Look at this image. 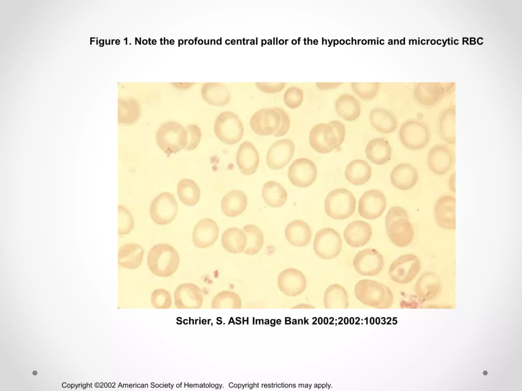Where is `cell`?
Instances as JSON below:
<instances>
[{
  "instance_id": "cell-1",
  "label": "cell",
  "mask_w": 522,
  "mask_h": 391,
  "mask_svg": "<svg viewBox=\"0 0 522 391\" xmlns=\"http://www.w3.org/2000/svg\"><path fill=\"white\" fill-rule=\"evenodd\" d=\"M251 129L259 135H284L290 126L289 115L279 107L265 108L256 111L250 120Z\"/></svg>"
},
{
  "instance_id": "cell-34",
  "label": "cell",
  "mask_w": 522,
  "mask_h": 391,
  "mask_svg": "<svg viewBox=\"0 0 522 391\" xmlns=\"http://www.w3.org/2000/svg\"><path fill=\"white\" fill-rule=\"evenodd\" d=\"M348 296L345 289L334 284L326 289L324 295V303L326 309H346L348 305Z\"/></svg>"
},
{
  "instance_id": "cell-8",
  "label": "cell",
  "mask_w": 522,
  "mask_h": 391,
  "mask_svg": "<svg viewBox=\"0 0 522 391\" xmlns=\"http://www.w3.org/2000/svg\"><path fill=\"white\" fill-rule=\"evenodd\" d=\"M244 127L239 117L230 111L220 114L214 123V132L223 143L233 145L239 142L244 134Z\"/></svg>"
},
{
  "instance_id": "cell-4",
  "label": "cell",
  "mask_w": 522,
  "mask_h": 391,
  "mask_svg": "<svg viewBox=\"0 0 522 391\" xmlns=\"http://www.w3.org/2000/svg\"><path fill=\"white\" fill-rule=\"evenodd\" d=\"M354 293L359 301L372 308L386 309L393 302L391 290L383 284L374 280L364 279L358 281L355 286Z\"/></svg>"
},
{
  "instance_id": "cell-16",
  "label": "cell",
  "mask_w": 522,
  "mask_h": 391,
  "mask_svg": "<svg viewBox=\"0 0 522 391\" xmlns=\"http://www.w3.org/2000/svg\"><path fill=\"white\" fill-rule=\"evenodd\" d=\"M455 162V154L447 145L437 144L433 146L428 154L427 163L430 170L435 174L442 175L448 173Z\"/></svg>"
},
{
  "instance_id": "cell-22",
  "label": "cell",
  "mask_w": 522,
  "mask_h": 391,
  "mask_svg": "<svg viewBox=\"0 0 522 391\" xmlns=\"http://www.w3.org/2000/svg\"><path fill=\"white\" fill-rule=\"evenodd\" d=\"M435 216L437 224L447 229L455 228V198L451 196L440 198L435 205Z\"/></svg>"
},
{
  "instance_id": "cell-46",
  "label": "cell",
  "mask_w": 522,
  "mask_h": 391,
  "mask_svg": "<svg viewBox=\"0 0 522 391\" xmlns=\"http://www.w3.org/2000/svg\"><path fill=\"white\" fill-rule=\"evenodd\" d=\"M449 186L450 188L454 192L455 191V172H454L451 176L449 181Z\"/></svg>"
},
{
  "instance_id": "cell-33",
  "label": "cell",
  "mask_w": 522,
  "mask_h": 391,
  "mask_svg": "<svg viewBox=\"0 0 522 391\" xmlns=\"http://www.w3.org/2000/svg\"><path fill=\"white\" fill-rule=\"evenodd\" d=\"M262 197L270 207L278 208L285 203L288 193L283 186L274 181L267 182L262 189Z\"/></svg>"
},
{
  "instance_id": "cell-11",
  "label": "cell",
  "mask_w": 522,
  "mask_h": 391,
  "mask_svg": "<svg viewBox=\"0 0 522 391\" xmlns=\"http://www.w3.org/2000/svg\"><path fill=\"white\" fill-rule=\"evenodd\" d=\"M149 212L151 218L155 223L160 225H167L175 218L178 212V204L172 194L164 192L153 200Z\"/></svg>"
},
{
  "instance_id": "cell-47",
  "label": "cell",
  "mask_w": 522,
  "mask_h": 391,
  "mask_svg": "<svg viewBox=\"0 0 522 391\" xmlns=\"http://www.w3.org/2000/svg\"><path fill=\"white\" fill-rule=\"evenodd\" d=\"M33 374L34 375H36L37 374V373L36 371H34V372H33Z\"/></svg>"
},
{
  "instance_id": "cell-41",
  "label": "cell",
  "mask_w": 522,
  "mask_h": 391,
  "mask_svg": "<svg viewBox=\"0 0 522 391\" xmlns=\"http://www.w3.org/2000/svg\"><path fill=\"white\" fill-rule=\"evenodd\" d=\"M285 104L289 108L293 109L299 107L303 100L302 90L296 87L292 86L288 88L283 95Z\"/></svg>"
},
{
  "instance_id": "cell-25",
  "label": "cell",
  "mask_w": 522,
  "mask_h": 391,
  "mask_svg": "<svg viewBox=\"0 0 522 391\" xmlns=\"http://www.w3.org/2000/svg\"><path fill=\"white\" fill-rule=\"evenodd\" d=\"M288 241L295 246H305L310 243L312 231L309 225L301 220H294L285 229Z\"/></svg>"
},
{
  "instance_id": "cell-19",
  "label": "cell",
  "mask_w": 522,
  "mask_h": 391,
  "mask_svg": "<svg viewBox=\"0 0 522 391\" xmlns=\"http://www.w3.org/2000/svg\"><path fill=\"white\" fill-rule=\"evenodd\" d=\"M278 285L280 290L290 296H296L302 293L306 286V280L300 270L287 268L282 271L278 277Z\"/></svg>"
},
{
  "instance_id": "cell-32",
  "label": "cell",
  "mask_w": 522,
  "mask_h": 391,
  "mask_svg": "<svg viewBox=\"0 0 522 391\" xmlns=\"http://www.w3.org/2000/svg\"><path fill=\"white\" fill-rule=\"evenodd\" d=\"M370 121L374 128L383 133L394 131L397 127L398 121L395 115L383 108H375L370 115Z\"/></svg>"
},
{
  "instance_id": "cell-14",
  "label": "cell",
  "mask_w": 522,
  "mask_h": 391,
  "mask_svg": "<svg viewBox=\"0 0 522 391\" xmlns=\"http://www.w3.org/2000/svg\"><path fill=\"white\" fill-rule=\"evenodd\" d=\"M384 261L382 255L375 249L366 248L358 252L353 259V266L359 274L374 276L383 269Z\"/></svg>"
},
{
  "instance_id": "cell-3",
  "label": "cell",
  "mask_w": 522,
  "mask_h": 391,
  "mask_svg": "<svg viewBox=\"0 0 522 391\" xmlns=\"http://www.w3.org/2000/svg\"><path fill=\"white\" fill-rule=\"evenodd\" d=\"M387 234L394 244L405 247L412 241L414 235L412 226L407 212L400 206L392 207L385 216Z\"/></svg>"
},
{
  "instance_id": "cell-7",
  "label": "cell",
  "mask_w": 522,
  "mask_h": 391,
  "mask_svg": "<svg viewBox=\"0 0 522 391\" xmlns=\"http://www.w3.org/2000/svg\"><path fill=\"white\" fill-rule=\"evenodd\" d=\"M356 199L353 193L345 188L331 191L325 200L324 207L327 214L338 220L346 219L354 213Z\"/></svg>"
},
{
  "instance_id": "cell-23",
  "label": "cell",
  "mask_w": 522,
  "mask_h": 391,
  "mask_svg": "<svg viewBox=\"0 0 522 391\" xmlns=\"http://www.w3.org/2000/svg\"><path fill=\"white\" fill-rule=\"evenodd\" d=\"M174 299L178 308H197L202 302V295L199 288L191 283L179 285L175 290Z\"/></svg>"
},
{
  "instance_id": "cell-40",
  "label": "cell",
  "mask_w": 522,
  "mask_h": 391,
  "mask_svg": "<svg viewBox=\"0 0 522 391\" xmlns=\"http://www.w3.org/2000/svg\"><path fill=\"white\" fill-rule=\"evenodd\" d=\"M134 226V220L129 211L122 206H118V234L126 235Z\"/></svg>"
},
{
  "instance_id": "cell-43",
  "label": "cell",
  "mask_w": 522,
  "mask_h": 391,
  "mask_svg": "<svg viewBox=\"0 0 522 391\" xmlns=\"http://www.w3.org/2000/svg\"><path fill=\"white\" fill-rule=\"evenodd\" d=\"M151 302L156 308H168L171 302L170 294L164 289L155 290L151 295Z\"/></svg>"
},
{
  "instance_id": "cell-38",
  "label": "cell",
  "mask_w": 522,
  "mask_h": 391,
  "mask_svg": "<svg viewBox=\"0 0 522 391\" xmlns=\"http://www.w3.org/2000/svg\"><path fill=\"white\" fill-rule=\"evenodd\" d=\"M438 131L441 138L450 145L456 142L455 111L449 110L441 116L438 122Z\"/></svg>"
},
{
  "instance_id": "cell-13",
  "label": "cell",
  "mask_w": 522,
  "mask_h": 391,
  "mask_svg": "<svg viewBox=\"0 0 522 391\" xmlns=\"http://www.w3.org/2000/svg\"><path fill=\"white\" fill-rule=\"evenodd\" d=\"M317 168L315 164L306 158L294 160L288 170V177L291 182L300 188L311 185L316 180Z\"/></svg>"
},
{
  "instance_id": "cell-30",
  "label": "cell",
  "mask_w": 522,
  "mask_h": 391,
  "mask_svg": "<svg viewBox=\"0 0 522 391\" xmlns=\"http://www.w3.org/2000/svg\"><path fill=\"white\" fill-rule=\"evenodd\" d=\"M335 108L337 114L348 121L356 120L360 114L359 101L349 94H343L335 101Z\"/></svg>"
},
{
  "instance_id": "cell-45",
  "label": "cell",
  "mask_w": 522,
  "mask_h": 391,
  "mask_svg": "<svg viewBox=\"0 0 522 391\" xmlns=\"http://www.w3.org/2000/svg\"><path fill=\"white\" fill-rule=\"evenodd\" d=\"M256 87L262 91L266 93H275L281 91L285 87L286 83L278 82H256Z\"/></svg>"
},
{
  "instance_id": "cell-35",
  "label": "cell",
  "mask_w": 522,
  "mask_h": 391,
  "mask_svg": "<svg viewBox=\"0 0 522 391\" xmlns=\"http://www.w3.org/2000/svg\"><path fill=\"white\" fill-rule=\"evenodd\" d=\"M177 193L180 201L189 206L195 205L200 198L199 186L195 182L189 179L180 180L177 185Z\"/></svg>"
},
{
  "instance_id": "cell-9",
  "label": "cell",
  "mask_w": 522,
  "mask_h": 391,
  "mask_svg": "<svg viewBox=\"0 0 522 391\" xmlns=\"http://www.w3.org/2000/svg\"><path fill=\"white\" fill-rule=\"evenodd\" d=\"M399 137L403 145L412 150L425 148L431 138L430 129L425 123L408 120L403 123L399 130Z\"/></svg>"
},
{
  "instance_id": "cell-28",
  "label": "cell",
  "mask_w": 522,
  "mask_h": 391,
  "mask_svg": "<svg viewBox=\"0 0 522 391\" xmlns=\"http://www.w3.org/2000/svg\"><path fill=\"white\" fill-rule=\"evenodd\" d=\"M371 175V166L362 159L351 161L348 164L345 171L346 179L355 185L365 184L370 179Z\"/></svg>"
},
{
  "instance_id": "cell-31",
  "label": "cell",
  "mask_w": 522,
  "mask_h": 391,
  "mask_svg": "<svg viewBox=\"0 0 522 391\" xmlns=\"http://www.w3.org/2000/svg\"><path fill=\"white\" fill-rule=\"evenodd\" d=\"M144 252L143 247L138 244H126L119 250L118 264L128 269H136L143 261Z\"/></svg>"
},
{
  "instance_id": "cell-24",
  "label": "cell",
  "mask_w": 522,
  "mask_h": 391,
  "mask_svg": "<svg viewBox=\"0 0 522 391\" xmlns=\"http://www.w3.org/2000/svg\"><path fill=\"white\" fill-rule=\"evenodd\" d=\"M372 228L367 222L355 220L349 224L344 232L346 242L351 246L359 247L364 245L372 236Z\"/></svg>"
},
{
  "instance_id": "cell-5",
  "label": "cell",
  "mask_w": 522,
  "mask_h": 391,
  "mask_svg": "<svg viewBox=\"0 0 522 391\" xmlns=\"http://www.w3.org/2000/svg\"><path fill=\"white\" fill-rule=\"evenodd\" d=\"M179 264L178 253L171 245L158 244L149 250L147 257V265L149 270L155 275L167 277L177 270Z\"/></svg>"
},
{
  "instance_id": "cell-39",
  "label": "cell",
  "mask_w": 522,
  "mask_h": 391,
  "mask_svg": "<svg viewBox=\"0 0 522 391\" xmlns=\"http://www.w3.org/2000/svg\"><path fill=\"white\" fill-rule=\"evenodd\" d=\"M139 116V107L134 101L121 102L119 106L118 122L130 124L135 122Z\"/></svg>"
},
{
  "instance_id": "cell-21",
  "label": "cell",
  "mask_w": 522,
  "mask_h": 391,
  "mask_svg": "<svg viewBox=\"0 0 522 391\" xmlns=\"http://www.w3.org/2000/svg\"><path fill=\"white\" fill-rule=\"evenodd\" d=\"M419 179L416 169L409 163H401L392 170L390 180L391 183L397 188L402 190H408L414 187Z\"/></svg>"
},
{
  "instance_id": "cell-2",
  "label": "cell",
  "mask_w": 522,
  "mask_h": 391,
  "mask_svg": "<svg viewBox=\"0 0 522 391\" xmlns=\"http://www.w3.org/2000/svg\"><path fill=\"white\" fill-rule=\"evenodd\" d=\"M345 134V127L339 121H332L328 124L320 123L310 130L309 142L316 151L326 154L342 144Z\"/></svg>"
},
{
  "instance_id": "cell-26",
  "label": "cell",
  "mask_w": 522,
  "mask_h": 391,
  "mask_svg": "<svg viewBox=\"0 0 522 391\" xmlns=\"http://www.w3.org/2000/svg\"><path fill=\"white\" fill-rule=\"evenodd\" d=\"M247 206V196L240 190L229 191L223 197L221 202L222 212L228 217L241 215L246 210Z\"/></svg>"
},
{
  "instance_id": "cell-42",
  "label": "cell",
  "mask_w": 522,
  "mask_h": 391,
  "mask_svg": "<svg viewBox=\"0 0 522 391\" xmlns=\"http://www.w3.org/2000/svg\"><path fill=\"white\" fill-rule=\"evenodd\" d=\"M352 87L354 91L361 98L366 100L371 99L374 98L378 93L379 86L377 83H354Z\"/></svg>"
},
{
  "instance_id": "cell-27",
  "label": "cell",
  "mask_w": 522,
  "mask_h": 391,
  "mask_svg": "<svg viewBox=\"0 0 522 391\" xmlns=\"http://www.w3.org/2000/svg\"><path fill=\"white\" fill-rule=\"evenodd\" d=\"M365 153L367 157L372 163L381 165L390 159L392 148L386 140L383 138H377L368 143Z\"/></svg>"
},
{
  "instance_id": "cell-17",
  "label": "cell",
  "mask_w": 522,
  "mask_h": 391,
  "mask_svg": "<svg viewBox=\"0 0 522 391\" xmlns=\"http://www.w3.org/2000/svg\"><path fill=\"white\" fill-rule=\"evenodd\" d=\"M294 151V144L290 139H283L275 142L267 154L268 165L274 170L282 169L292 159Z\"/></svg>"
},
{
  "instance_id": "cell-36",
  "label": "cell",
  "mask_w": 522,
  "mask_h": 391,
  "mask_svg": "<svg viewBox=\"0 0 522 391\" xmlns=\"http://www.w3.org/2000/svg\"><path fill=\"white\" fill-rule=\"evenodd\" d=\"M204 99L210 104L223 106L229 103L231 94L228 89L222 83H213L203 91Z\"/></svg>"
},
{
  "instance_id": "cell-6",
  "label": "cell",
  "mask_w": 522,
  "mask_h": 391,
  "mask_svg": "<svg viewBox=\"0 0 522 391\" xmlns=\"http://www.w3.org/2000/svg\"><path fill=\"white\" fill-rule=\"evenodd\" d=\"M156 141L158 147L169 156L186 147L187 131L186 128L177 123L168 122L159 128Z\"/></svg>"
},
{
  "instance_id": "cell-20",
  "label": "cell",
  "mask_w": 522,
  "mask_h": 391,
  "mask_svg": "<svg viewBox=\"0 0 522 391\" xmlns=\"http://www.w3.org/2000/svg\"><path fill=\"white\" fill-rule=\"evenodd\" d=\"M236 161L241 172L248 176L254 174L259 164V155L252 143L244 142L237 153Z\"/></svg>"
},
{
  "instance_id": "cell-12",
  "label": "cell",
  "mask_w": 522,
  "mask_h": 391,
  "mask_svg": "<svg viewBox=\"0 0 522 391\" xmlns=\"http://www.w3.org/2000/svg\"><path fill=\"white\" fill-rule=\"evenodd\" d=\"M420 269L419 258L413 254H406L396 259L390 265L388 274L395 282L405 284L412 281Z\"/></svg>"
},
{
  "instance_id": "cell-10",
  "label": "cell",
  "mask_w": 522,
  "mask_h": 391,
  "mask_svg": "<svg viewBox=\"0 0 522 391\" xmlns=\"http://www.w3.org/2000/svg\"><path fill=\"white\" fill-rule=\"evenodd\" d=\"M313 247L315 252L320 258L331 259L336 258L341 252L342 240L335 230L323 228L316 233Z\"/></svg>"
},
{
  "instance_id": "cell-18",
  "label": "cell",
  "mask_w": 522,
  "mask_h": 391,
  "mask_svg": "<svg viewBox=\"0 0 522 391\" xmlns=\"http://www.w3.org/2000/svg\"><path fill=\"white\" fill-rule=\"evenodd\" d=\"M218 235L219 227L216 222L209 218H203L194 228L193 242L198 248H206L215 242Z\"/></svg>"
},
{
  "instance_id": "cell-15",
  "label": "cell",
  "mask_w": 522,
  "mask_h": 391,
  "mask_svg": "<svg viewBox=\"0 0 522 391\" xmlns=\"http://www.w3.org/2000/svg\"><path fill=\"white\" fill-rule=\"evenodd\" d=\"M386 207V199L384 194L377 189L366 191L358 203V212L364 218L373 220L380 216Z\"/></svg>"
},
{
  "instance_id": "cell-29",
  "label": "cell",
  "mask_w": 522,
  "mask_h": 391,
  "mask_svg": "<svg viewBox=\"0 0 522 391\" xmlns=\"http://www.w3.org/2000/svg\"><path fill=\"white\" fill-rule=\"evenodd\" d=\"M247 243L244 232L236 227L227 228L222 235L221 243L225 250L230 253L243 252Z\"/></svg>"
},
{
  "instance_id": "cell-44",
  "label": "cell",
  "mask_w": 522,
  "mask_h": 391,
  "mask_svg": "<svg viewBox=\"0 0 522 391\" xmlns=\"http://www.w3.org/2000/svg\"><path fill=\"white\" fill-rule=\"evenodd\" d=\"M186 129L187 131V145L184 149L193 150L200 142L201 136V130L195 125H188Z\"/></svg>"
},
{
  "instance_id": "cell-37",
  "label": "cell",
  "mask_w": 522,
  "mask_h": 391,
  "mask_svg": "<svg viewBox=\"0 0 522 391\" xmlns=\"http://www.w3.org/2000/svg\"><path fill=\"white\" fill-rule=\"evenodd\" d=\"M243 230L247 238V245L243 253L250 256L257 254L264 243V235L262 230L255 225H246Z\"/></svg>"
}]
</instances>
